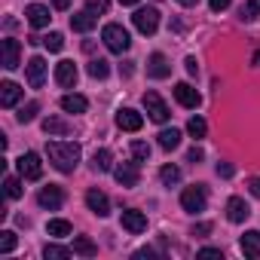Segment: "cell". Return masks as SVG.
<instances>
[{
  "label": "cell",
  "instance_id": "cell-17",
  "mask_svg": "<svg viewBox=\"0 0 260 260\" xmlns=\"http://www.w3.org/2000/svg\"><path fill=\"white\" fill-rule=\"evenodd\" d=\"M147 74H150L153 80H166V77L172 74V64H169V58H166L162 52H153V55L147 58Z\"/></svg>",
  "mask_w": 260,
  "mask_h": 260
},
{
  "label": "cell",
  "instance_id": "cell-27",
  "mask_svg": "<svg viewBox=\"0 0 260 260\" xmlns=\"http://www.w3.org/2000/svg\"><path fill=\"white\" fill-rule=\"evenodd\" d=\"M257 16H260V0H245L242 10H239V19L242 22H254Z\"/></svg>",
  "mask_w": 260,
  "mask_h": 260
},
{
  "label": "cell",
  "instance_id": "cell-30",
  "mask_svg": "<svg viewBox=\"0 0 260 260\" xmlns=\"http://www.w3.org/2000/svg\"><path fill=\"white\" fill-rule=\"evenodd\" d=\"M187 132H190V135H193V138L199 141V138H205V132H208V125H205V119H202V116H193V119L187 122Z\"/></svg>",
  "mask_w": 260,
  "mask_h": 260
},
{
  "label": "cell",
  "instance_id": "cell-3",
  "mask_svg": "<svg viewBox=\"0 0 260 260\" xmlns=\"http://www.w3.org/2000/svg\"><path fill=\"white\" fill-rule=\"evenodd\" d=\"M205 205H208V196H205V187L202 184H193V187H187L181 193V208L184 211L199 214V211H205Z\"/></svg>",
  "mask_w": 260,
  "mask_h": 260
},
{
  "label": "cell",
  "instance_id": "cell-2",
  "mask_svg": "<svg viewBox=\"0 0 260 260\" xmlns=\"http://www.w3.org/2000/svg\"><path fill=\"white\" fill-rule=\"evenodd\" d=\"M101 40H104V46H107L110 52H116V55H122L128 46H132V37H128V31H125L122 25H116V22L104 25V31H101Z\"/></svg>",
  "mask_w": 260,
  "mask_h": 260
},
{
  "label": "cell",
  "instance_id": "cell-42",
  "mask_svg": "<svg viewBox=\"0 0 260 260\" xmlns=\"http://www.w3.org/2000/svg\"><path fill=\"white\" fill-rule=\"evenodd\" d=\"M205 233H211V223H196L193 226V236H205Z\"/></svg>",
  "mask_w": 260,
  "mask_h": 260
},
{
  "label": "cell",
  "instance_id": "cell-11",
  "mask_svg": "<svg viewBox=\"0 0 260 260\" xmlns=\"http://www.w3.org/2000/svg\"><path fill=\"white\" fill-rule=\"evenodd\" d=\"M25 74H28V86H31V89H40L43 80H46V61H43L40 55H34V58L25 64Z\"/></svg>",
  "mask_w": 260,
  "mask_h": 260
},
{
  "label": "cell",
  "instance_id": "cell-40",
  "mask_svg": "<svg viewBox=\"0 0 260 260\" xmlns=\"http://www.w3.org/2000/svg\"><path fill=\"white\" fill-rule=\"evenodd\" d=\"M217 175L220 178H233V166L230 162H217Z\"/></svg>",
  "mask_w": 260,
  "mask_h": 260
},
{
  "label": "cell",
  "instance_id": "cell-29",
  "mask_svg": "<svg viewBox=\"0 0 260 260\" xmlns=\"http://www.w3.org/2000/svg\"><path fill=\"white\" fill-rule=\"evenodd\" d=\"M46 233L55 236V239H64V236H71V223L68 220H49L46 223Z\"/></svg>",
  "mask_w": 260,
  "mask_h": 260
},
{
  "label": "cell",
  "instance_id": "cell-18",
  "mask_svg": "<svg viewBox=\"0 0 260 260\" xmlns=\"http://www.w3.org/2000/svg\"><path fill=\"white\" fill-rule=\"evenodd\" d=\"M55 83H58V86H64V89H71V86L77 83V64H74V61H68V58H64V61H58V64H55Z\"/></svg>",
  "mask_w": 260,
  "mask_h": 260
},
{
  "label": "cell",
  "instance_id": "cell-45",
  "mask_svg": "<svg viewBox=\"0 0 260 260\" xmlns=\"http://www.w3.org/2000/svg\"><path fill=\"white\" fill-rule=\"evenodd\" d=\"M52 7H55V10H68V7H71V0H52Z\"/></svg>",
  "mask_w": 260,
  "mask_h": 260
},
{
  "label": "cell",
  "instance_id": "cell-26",
  "mask_svg": "<svg viewBox=\"0 0 260 260\" xmlns=\"http://www.w3.org/2000/svg\"><path fill=\"white\" fill-rule=\"evenodd\" d=\"M92 166H95V172H113V156H110V150H95Z\"/></svg>",
  "mask_w": 260,
  "mask_h": 260
},
{
  "label": "cell",
  "instance_id": "cell-20",
  "mask_svg": "<svg viewBox=\"0 0 260 260\" xmlns=\"http://www.w3.org/2000/svg\"><path fill=\"white\" fill-rule=\"evenodd\" d=\"M248 214H251V208H248V202H245V199L233 196V199L226 202V217H230L233 223H242V220H245Z\"/></svg>",
  "mask_w": 260,
  "mask_h": 260
},
{
  "label": "cell",
  "instance_id": "cell-8",
  "mask_svg": "<svg viewBox=\"0 0 260 260\" xmlns=\"http://www.w3.org/2000/svg\"><path fill=\"white\" fill-rule=\"evenodd\" d=\"M119 223H122V230H128L132 236H138V233L147 230V214L144 211H135V208H125L122 217H119Z\"/></svg>",
  "mask_w": 260,
  "mask_h": 260
},
{
  "label": "cell",
  "instance_id": "cell-34",
  "mask_svg": "<svg viewBox=\"0 0 260 260\" xmlns=\"http://www.w3.org/2000/svg\"><path fill=\"white\" fill-rule=\"evenodd\" d=\"M132 156H135V162H147V159H150V144L132 141Z\"/></svg>",
  "mask_w": 260,
  "mask_h": 260
},
{
  "label": "cell",
  "instance_id": "cell-33",
  "mask_svg": "<svg viewBox=\"0 0 260 260\" xmlns=\"http://www.w3.org/2000/svg\"><path fill=\"white\" fill-rule=\"evenodd\" d=\"M43 46H46L49 52H61V46H64V37H61L58 31H52V34H46V37H43Z\"/></svg>",
  "mask_w": 260,
  "mask_h": 260
},
{
  "label": "cell",
  "instance_id": "cell-5",
  "mask_svg": "<svg viewBox=\"0 0 260 260\" xmlns=\"http://www.w3.org/2000/svg\"><path fill=\"white\" fill-rule=\"evenodd\" d=\"M19 175H22L25 181H40V178H43V162H40V156H37V153H22V156H19Z\"/></svg>",
  "mask_w": 260,
  "mask_h": 260
},
{
  "label": "cell",
  "instance_id": "cell-36",
  "mask_svg": "<svg viewBox=\"0 0 260 260\" xmlns=\"http://www.w3.org/2000/svg\"><path fill=\"white\" fill-rule=\"evenodd\" d=\"M13 248H16V233L13 230H4V233H0V251L10 254Z\"/></svg>",
  "mask_w": 260,
  "mask_h": 260
},
{
  "label": "cell",
  "instance_id": "cell-28",
  "mask_svg": "<svg viewBox=\"0 0 260 260\" xmlns=\"http://www.w3.org/2000/svg\"><path fill=\"white\" fill-rule=\"evenodd\" d=\"M107 74H110V64H107L104 58H92V61H89V77H92V80H104Z\"/></svg>",
  "mask_w": 260,
  "mask_h": 260
},
{
  "label": "cell",
  "instance_id": "cell-25",
  "mask_svg": "<svg viewBox=\"0 0 260 260\" xmlns=\"http://www.w3.org/2000/svg\"><path fill=\"white\" fill-rule=\"evenodd\" d=\"M181 144V132H178V128H162V132H159V147L162 150H175Z\"/></svg>",
  "mask_w": 260,
  "mask_h": 260
},
{
  "label": "cell",
  "instance_id": "cell-43",
  "mask_svg": "<svg viewBox=\"0 0 260 260\" xmlns=\"http://www.w3.org/2000/svg\"><path fill=\"white\" fill-rule=\"evenodd\" d=\"M184 68H187V74H196V71H199V64H196V58H193V55L184 61Z\"/></svg>",
  "mask_w": 260,
  "mask_h": 260
},
{
  "label": "cell",
  "instance_id": "cell-39",
  "mask_svg": "<svg viewBox=\"0 0 260 260\" xmlns=\"http://www.w3.org/2000/svg\"><path fill=\"white\" fill-rule=\"evenodd\" d=\"M208 7H211V13H223L230 7V0H208Z\"/></svg>",
  "mask_w": 260,
  "mask_h": 260
},
{
  "label": "cell",
  "instance_id": "cell-22",
  "mask_svg": "<svg viewBox=\"0 0 260 260\" xmlns=\"http://www.w3.org/2000/svg\"><path fill=\"white\" fill-rule=\"evenodd\" d=\"M86 107H89V101L83 95H64L61 98V110L64 113H86Z\"/></svg>",
  "mask_w": 260,
  "mask_h": 260
},
{
  "label": "cell",
  "instance_id": "cell-16",
  "mask_svg": "<svg viewBox=\"0 0 260 260\" xmlns=\"http://www.w3.org/2000/svg\"><path fill=\"white\" fill-rule=\"evenodd\" d=\"M25 19H28V25H31V28H46L52 16H49V7H43V4H28Z\"/></svg>",
  "mask_w": 260,
  "mask_h": 260
},
{
  "label": "cell",
  "instance_id": "cell-37",
  "mask_svg": "<svg viewBox=\"0 0 260 260\" xmlns=\"http://www.w3.org/2000/svg\"><path fill=\"white\" fill-rule=\"evenodd\" d=\"M37 110H40V104H37V101H28V104L19 110V122H31V119L37 116Z\"/></svg>",
  "mask_w": 260,
  "mask_h": 260
},
{
  "label": "cell",
  "instance_id": "cell-31",
  "mask_svg": "<svg viewBox=\"0 0 260 260\" xmlns=\"http://www.w3.org/2000/svg\"><path fill=\"white\" fill-rule=\"evenodd\" d=\"M159 181H162L166 187L178 184V181H181V169H178V166H162V172H159Z\"/></svg>",
  "mask_w": 260,
  "mask_h": 260
},
{
  "label": "cell",
  "instance_id": "cell-7",
  "mask_svg": "<svg viewBox=\"0 0 260 260\" xmlns=\"http://www.w3.org/2000/svg\"><path fill=\"white\" fill-rule=\"evenodd\" d=\"M144 110H147V116L153 119V122H169V107H166V101L156 95V92H147L144 95Z\"/></svg>",
  "mask_w": 260,
  "mask_h": 260
},
{
  "label": "cell",
  "instance_id": "cell-41",
  "mask_svg": "<svg viewBox=\"0 0 260 260\" xmlns=\"http://www.w3.org/2000/svg\"><path fill=\"white\" fill-rule=\"evenodd\" d=\"M199 257H205V260H208V257H223V254H220V248H202V251H199Z\"/></svg>",
  "mask_w": 260,
  "mask_h": 260
},
{
  "label": "cell",
  "instance_id": "cell-48",
  "mask_svg": "<svg viewBox=\"0 0 260 260\" xmlns=\"http://www.w3.org/2000/svg\"><path fill=\"white\" fill-rule=\"evenodd\" d=\"M178 4H181V7H196L199 0H178Z\"/></svg>",
  "mask_w": 260,
  "mask_h": 260
},
{
  "label": "cell",
  "instance_id": "cell-13",
  "mask_svg": "<svg viewBox=\"0 0 260 260\" xmlns=\"http://www.w3.org/2000/svg\"><path fill=\"white\" fill-rule=\"evenodd\" d=\"M175 98H178V104H181V107H190V110H196V107L202 104L199 92H196L190 83H178V86H175Z\"/></svg>",
  "mask_w": 260,
  "mask_h": 260
},
{
  "label": "cell",
  "instance_id": "cell-6",
  "mask_svg": "<svg viewBox=\"0 0 260 260\" xmlns=\"http://www.w3.org/2000/svg\"><path fill=\"white\" fill-rule=\"evenodd\" d=\"M0 55H4V58H0V64H4L7 71H16L22 61V46H19V40H13V37H7L4 43H0Z\"/></svg>",
  "mask_w": 260,
  "mask_h": 260
},
{
  "label": "cell",
  "instance_id": "cell-35",
  "mask_svg": "<svg viewBox=\"0 0 260 260\" xmlns=\"http://www.w3.org/2000/svg\"><path fill=\"white\" fill-rule=\"evenodd\" d=\"M4 187H7V196H10V199H19V196H22V181H19V178H10V175H7V178H4Z\"/></svg>",
  "mask_w": 260,
  "mask_h": 260
},
{
  "label": "cell",
  "instance_id": "cell-19",
  "mask_svg": "<svg viewBox=\"0 0 260 260\" xmlns=\"http://www.w3.org/2000/svg\"><path fill=\"white\" fill-rule=\"evenodd\" d=\"M239 248H242V254L251 257V260L260 257V233H257V230H248V233L239 239Z\"/></svg>",
  "mask_w": 260,
  "mask_h": 260
},
{
  "label": "cell",
  "instance_id": "cell-47",
  "mask_svg": "<svg viewBox=\"0 0 260 260\" xmlns=\"http://www.w3.org/2000/svg\"><path fill=\"white\" fill-rule=\"evenodd\" d=\"M119 4H122V7H138L141 0H119Z\"/></svg>",
  "mask_w": 260,
  "mask_h": 260
},
{
  "label": "cell",
  "instance_id": "cell-15",
  "mask_svg": "<svg viewBox=\"0 0 260 260\" xmlns=\"http://www.w3.org/2000/svg\"><path fill=\"white\" fill-rule=\"evenodd\" d=\"M22 101V86L13 83V80H4L0 83V107H16Z\"/></svg>",
  "mask_w": 260,
  "mask_h": 260
},
{
  "label": "cell",
  "instance_id": "cell-23",
  "mask_svg": "<svg viewBox=\"0 0 260 260\" xmlns=\"http://www.w3.org/2000/svg\"><path fill=\"white\" fill-rule=\"evenodd\" d=\"M43 128H46V135H68L71 132V125L64 119H58V116H46L43 119Z\"/></svg>",
  "mask_w": 260,
  "mask_h": 260
},
{
  "label": "cell",
  "instance_id": "cell-1",
  "mask_svg": "<svg viewBox=\"0 0 260 260\" xmlns=\"http://www.w3.org/2000/svg\"><path fill=\"white\" fill-rule=\"evenodd\" d=\"M46 156L61 175H71L77 169V162H80V144H74V141H49Z\"/></svg>",
  "mask_w": 260,
  "mask_h": 260
},
{
  "label": "cell",
  "instance_id": "cell-21",
  "mask_svg": "<svg viewBox=\"0 0 260 260\" xmlns=\"http://www.w3.org/2000/svg\"><path fill=\"white\" fill-rule=\"evenodd\" d=\"M71 28H74V31H80V34H89V31L95 28V13H89V10L74 13V16H71Z\"/></svg>",
  "mask_w": 260,
  "mask_h": 260
},
{
  "label": "cell",
  "instance_id": "cell-9",
  "mask_svg": "<svg viewBox=\"0 0 260 260\" xmlns=\"http://www.w3.org/2000/svg\"><path fill=\"white\" fill-rule=\"evenodd\" d=\"M113 178H116V184L119 187H138V162H119L116 169H113Z\"/></svg>",
  "mask_w": 260,
  "mask_h": 260
},
{
  "label": "cell",
  "instance_id": "cell-12",
  "mask_svg": "<svg viewBox=\"0 0 260 260\" xmlns=\"http://www.w3.org/2000/svg\"><path fill=\"white\" fill-rule=\"evenodd\" d=\"M37 202H40L43 208H49V211H58L61 202H64V193H61V187L49 184V187H43V190L37 193Z\"/></svg>",
  "mask_w": 260,
  "mask_h": 260
},
{
  "label": "cell",
  "instance_id": "cell-49",
  "mask_svg": "<svg viewBox=\"0 0 260 260\" xmlns=\"http://www.w3.org/2000/svg\"><path fill=\"white\" fill-rule=\"evenodd\" d=\"M254 64H260V52H254Z\"/></svg>",
  "mask_w": 260,
  "mask_h": 260
},
{
  "label": "cell",
  "instance_id": "cell-32",
  "mask_svg": "<svg viewBox=\"0 0 260 260\" xmlns=\"http://www.w3.org/2000/svg\"><path fill=\"white\" fill-rule=\"evenodd\" d=\"M43 257H46V260H68V257H71V248H61V245H46V248H43Z\"/></svg>",
  "mask_w": 260,
  "mask_h": 260
},
{
  "label": "cell",
  "instance_id": "cell-46",
  "mask_svg": "<svg viewBox=\"0 0 260 260\" xmlns=\"http://www.w3.org/2000/svg\"><path fill=\"white\" fill-rule=\"evenodd\" d=\"M251 193L260 199V178H254V181H251Z\"/></svg>",
  "mask_w": 260,
  "mask_h": 260
},
{
  "label": "cell",
  "instance_id": "cell-24",
  "mask_svg": "<svg viewBox=\"0 0 260 260\" xmlns=\"http://www.w3.org/2000/svg\"><path fill=\"white\" fill-rule=\"evenodd\" d=\"M74 254H80V257H95V254H98V248H95V242H92V239L77 236V239H74Z\"/></svg>",
  "mask_w": 260,
  "mask_h": 260
},
{
  "label": "cell",
  "instance_id": "cell-10",
  "mask_svg": "<svg viewBox=\"0 0 260 260\" xmlns=\"http://www.w3.org/2000/svg\"><path fill=\"white\" fill-rule=\"evenodd\" d=\"M116 125L122 128V132H138V128L144 125V116L138 110H132V107H122L116 113Z\"/></svg>",
  "mask_w": 260,
  "mask_h": 260
},
{
  "label": "cell",
  "instance_id": "cell-14",
  "mask_svg": "<svg viewBox=\"0 0 260 260\" xmlns=\"http://www.w3.org/2000/svg\"><path fill=\"white\" fill-rule=\"evenodd\" d=\"M86 205H89V211L98 214V217H107V214H110V199H107V193H101V190H89V193H86Z\"/></svg>",
  "mask_w": 260,
  "mask_h": 260
},
{
  "label": "cell",
  "instance_id": "cell-44",
  "mask_svg": "<svg viewBox=\"0 0 260 260\" xmlns=\"http://www.w3.org/2000/svg\"><path fill=\"white\" fill-rule=\"evenodd\" d=\"M187 159H190V162H199V159H202V150H199V147H193V150L187 153Z\"/></svg>",
  "mask_w": 260,
  "mask_h": 260
},
{
  "label": "cell",
  "instance_id": "cell-4",
  "mask_svg": "<svg viewBox=\"0 0 260 260\" xmlns=\"http://www.w3.org/2000/svg\"><path fill=\"white\" fill-rule=\"evenodd\" d=\"M132 22H135V28H138L141 34H156V28H159V13H156L153 7H141V10L132 16Z\"/></svg>",
  "mask_w": 260,
  "mask_h": 260
},
{
  "label": "cell",
  "instance_id": "cell-38",
  "mask_svg": "<svg viewBox=\"0 0 260 260\" xmlns=\"http://www.w3.org/2000/svg\"><path fill=\"white\" fill-rule=\"evenodd\" d=\"M89 13H107L110 10V4H107V0H89V7H86Z\"/></svg>",
  "mask_w": 260,
  "mask_h": 260
}]
</instances>
